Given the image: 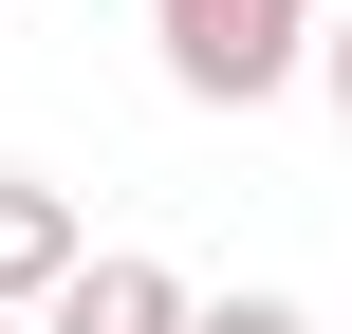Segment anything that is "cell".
Returning a JSON list of instances; mask_svg holds the SVG:
<instances>
[{
    "label": "cell",
    "mask_w": 352,
    "mask_h": 334,
    "mask_svg": "<svg viewBox=\"0 0 352 334\" xmlns=\"http://www.w3.org/2000/svg\"><path fill=\"white\" fill-rule=\"evenodd\" d=\"M316 74V0H167V93L186 112H260Z\"/></svg>",
    "instance_id": "6da1fadb"
},
{
    "label": "cell",
    "mask_w": 352,
    "mask_h": 334,
    "mask_svg": "<svg viewBox=\"0 0 352 334\" xmlns=\"http://www.w3.org/2000/svg\"><path fill=\"white\" fill-rule=\"evenodd\" d=\"M186 316H204V298H186L167 260H130V242H111V260H74V279L37 298V334H186Z\"/></svg>",
    "instance_id": "7a4b0ae2"
},
{
    "label": "cell",
    "mask_w": 352,
    "mask_h": 334,
    "mask_svg": "<svg viewBox=\"0 0 352 334\" xmlns=\"http://www.w3.org/2000/svg\"><path fill=\"white\" fill-rule=\"evenodd\" d=\"M74 260H93V242H74V205H56L37 167H0V316H37Z\"/></svg>",
    "instance_id": "3957f363"
},
{
    "label": "cell",
    "mask_w": 352,
    "mask_h": 334,
    "mask_svg": "<svg viewBox=\"0 0 352 334\" xmlns=\"http://www.w3.org/2000/svg\"><path fill=\"white\" fill-rule=\"evenodd\" d=\"M186 334H316V316H297V298H204Z\"/></svg>",
    "instance_id": "277c9868"
},
{
    "label": "cell",
    "mask_w": 352,
    "mask_h": 334,
    "mask_svg": "<svg viewBox=\"0 0 352 334\" xmlns=\"http://www.w3.org/2000/svg\"><path fill=\"white\" fill-rule=\"evenodd\" d=\"M316 93H334V130H352V19H316Z\"/></svg>",
    "instance_id": "5b68a950"
},
{
    "label": "cell",
    "mask_w": 352,
    "mask_h": 334,
    "mask_svg": "<svg viewBox=\"0 0 352 334\" xmlns=\"http://www.w3.org/2000/svg\"><path fill=\"white\" fill-rule=\"evenodd\" d=\"M0 334H19V316H0Z\"/></svg>",
    "instance_id": "8992f818"
}]
</instances>
